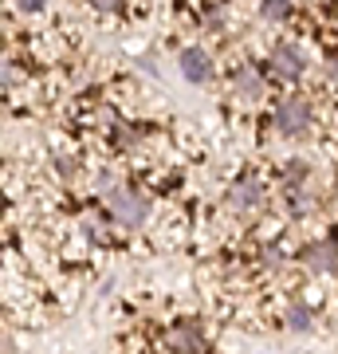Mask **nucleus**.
Instances as JSON below:
<instances>
[{
	"label": "nucleus",
	"instance_id": "f257e3e1",
	"mask_svg": "<svg viewBox=\"0 0 338 354\" xmlns=\"http://www.w3.org/2000/svg\"><path fill=\"white\" fill-rule=\"evenodd\" d=\"M106 216L118 221L122 228H142L150 216V197L142 189H130V185H114L106 193Z\"/></svg>",
	"mask_w": 338,
	"mask_h": 354
},
{
	"label": "nucleus",
	"instance_id": "f03ea898",
	"mask_svg": "<svg viewBox=\"0 0 338 354\" xmlns=\"http://www.w3.org/2000/svg\"><path fill=\"white\" fill-rule=\"evenodd\" d=\"M311 127H314L311 99H303V95H288V99L276 106V130L283 134V138L299 142V138H307V134H311Z\"/></svg>",
	"mask_w": 338,
	"mask_h": 354
},
{
	"label": "nucleus",
	"instance_id": "7ed1b4c3",
	"mask_svg": "<svg viewBox=\"0 0 338 354\" xmlns=\"http://www.w3.org/2000/svg\"><path fill=\"white\" fill-rule=\"evenodd\" d=\"M267 67H272V75H279V79H288V83H295V79L303 75V67H307V55H303L299 44H279V48L272 51Z\"/></svg>",
	"mask_w": 338,
	"mask_h": 354
},
{
	"label": "nucleus",
	"instance_id": "20e7f679",
	"mask_svg": "<svg viewBox=\"0 0 338 354\" xmlns=\"http://www.w3.org/2000/svg\"><path fill=\"white\" fill-rule=\"evenodd\" d=\"M299 264L307 268V272H314V276H326V272H335L338 268V252L330 241H311L307 248L299 252Z\"/></svg>",
	"mask_w": 338,
	"mask_h": 354
},
{
	"label": "nucleus",
	"instance_id": "39448f33",
	"mask_svg": "<svg viewBox=\"0 0 338 354\" xmlns=\"http://www.w3.org/2000/svg\"><path fill=\"white\" fill-rule=\"evenodd\" d=\"M181 75H185L193 87H205V83L213 79V59H209V51H200V48L181 51Z\"/></svg>",
	"mask_w": 338,
	"mask_h": 354
},
{
	"label": "nucleus",
	"instance_id": "423d86ee",
	"mask_svg": "<svg viewBox=\"0 0 338 354\" xmlns=\"http://www.w3.org/2000/svg\"><path fill=\"white\" fill-rule=\"evenodd\" d=\"M228 201H232L236 213H252V209H260V201H263L260 181H256V177H236V185L228 189Z\"/></svg>",
	"mask_w": 338,
	"mask_h": 354
},
{
	"label": "nucleus",
	"instance_id": "0eeeda50",
	"mask_svg": "<svg viewBox=\"0 0 338 354\" xmlns=\"http://www.w3.org/2000/svg\"><path fill=\"white\" fill-rule=\"evenodd\" d=\"M169 351H173V354H205V351H209V342H205L200 327H193V323H181V327L169 335Z\"/></svg>",
	"mask_w": 338,
	"mask_h": 354
},
{
	"label": "nucleus",
	"instance_id": "6e6552de",
	"mask_svg": "<svg viewBox=\"0 0 338 354\" xmlns=\"http://www.w3.org/2000/svg\"><path fill=\"white\" fill-rule=\"evenodd\" d=\"M232 87H236V95H244V99H260L263 95V75L256 71V67H236L232 71Z\"/></svg>",
	"mask_w": 338,
	"mask_h": 354
},
{
	"label": "nucleus",
	"instance_id": "1a4fd4ad",
	"mask_svg": "<svg viewBox=\"0 0 338 354\" xmlns=\"http://www.w3.org/2000/svg\"><path fill=\"white\" fill-rule=\"evenodd\" d=\"M288 330H295V335H311V330H314V315H311V307L291 304V307H288Z\"/></svg>",
	"mask_w": 338,
	"mask_h": 354
},
{
	"label": "nucleus",
	"instance_id": "9d476101",
	"mask_svg": "<svg viewBox=\"0 0 338 354\" xmlns=\"http://www.w3.org/2000/svg\"><path fill=\"white\" fill-rule=\"evenodd\" d=\"M260 12H263V20L279 24V20L291 16V0H260Z\"/></svg>",
	"mask_w": 338,
	"mask_h": 354
},
{
	"label": "nucleus",
	"instance_id": "9b49d317",
	"mask_svg": "<svg viewBox=\"0 0 338 354\" xmlns=\"http://www.w3.org/2000/svg\"><path fill=\"white\" fill-rule=\"evenodd\" d=\"M283 174H288V185H303L311 169H307V162H295V158H291V162L283 165Z\"/></svg>",
	"mask_w": 338,
	"mask_h": 354
},
{
	"label": "nucleus",
	"instance_id": "f8f14e48",
	"mask_svg": "<svg viewBox=\"0 0 338 354\" xmlns=\"http://www.w3.org/2000/svg\"><path fill=\"white\" fill-rule=\"evenodd\" d=\"M55 169H59V177H75L79 174V162H75V158H67V153H55Z\"/></svg>",
	"mask_w": 338,
	"mask_h": 354
},
{
	"label": "nucleus",
	"instance_id": "ddd939ff",
	"mask_svg": "<svg viewBox=\"0 0 338 354\" xmlns=\"http://www.w3.org/2000/svg\"><path fill=\"white\" fill-rule=\"evenodd\" d=\"M48 0H16V12H44Z\"/></svg>",
	"mask_w": 338,
	"mask_h": 354
},
{
	"label": "nucleus",
	"instance_id": "4468645a",
	"mask_svg": "<svg viewBox=\"0 0 338 354\" xmlns=\"http://www.w3.org/2000/svg\"><path fill=\"white\" fill-rule=\"evenodd\" d=\"M91 4H95L99 12H122V4H126V0H91Z\"/></svg>",
	"mask_w": 338,
	"mask_h": 354
},
{
	"label": "nucleus",
	"instance_id": "2eb2a0df",
	"mask_svg": "<svg viewBox=\"0 0 338 354\" xmlns=\"http://www.w3.org/2000/svg\"><path fill=\"white\" fill-rule=\"evenodd\" d=\"M205 28H213V32H220V28H225V12H220V8H213V12L205 16Z\"/></svg>",
	"mask_w": 338,
	"mask_h": 354
},
{
	"label": "nucleus",
	"instance_id": "dca6fc26",
	"mask_svg": "<svg viewBox=\"0 0 338 354\" xmlns=\"http://www.w3.org/2000/svg\"><path fill=\"white\" fill-rule=\"evenodd\" d=\"M326 79H330V83H338V51H330V55H326Z\"/></svg>",
	"mask_w": 338,
	"mask_h": 354
},
{
	"label": "nucleus",
	"instance_id": "f3484780",
	"mask_svg": "<svg viewBox=\"0 0 338 354\" xmlns=\"http://www.w3.org/2000/svg\"><path fill=\"white\" fill-rule=\"evenodd\" d=\"M330 20H335V28H338V0L330 4Z\"/></svg>",
	"mask_w": 338,
	"mask_h": 354
}]
</instances>
